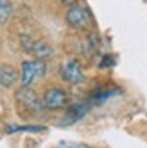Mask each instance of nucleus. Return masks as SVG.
Returning <instances> with one entry per match:
<instances>
[{
    "instance_id": "f257e3e1",
    "label": "nucleus",
    "mask_w": 147,
    "mask_h": 148,
    "mask_svg": "<svg viewBox=\"0 0 147 148\" xmlns=\"http://www.w3.org/2000/svg\"><path fill=\"white\" fill-rule=\"evenodd\" d=\"M45 75V62L41 59H34V61H24L20 66V80L22 86H31L36 79Z\"/></svg>"
},
{
    "instance_id": "f03ea898",
    "label": "nucleus",
    "mask_w": 147,
    "mask_h": 148,
    "mask_svg": "<svg viewBox=\"0 0 147 148\" xmlns=\"http://www.w3.org/2000/svg\"><path fill=\"white\" fill-rule=\"evenodd\" d=\"M90 22H92V16H90V11H88L85 5L74 4V5L68 7V11H67V23L70 27L85 29Z\"/></svg>"
},
{
    "instance_id": "7ed1b4c3",
    "label": "nucleus",
    "mask_w": 147,
    "mask_h": 148,
    "mask_svg": "<svg viewBox=\"0 0 147 148\" xmlns=\"http://www.w3.org/2000/svg\"><path fill=\"white\" fill-rule=\"evenodd\" d=\"M43 107L45 109H61L68 103V95L59 88H50L43 95Z\"/></svg>"
},
{
    "instance_id": "20e7f679",
    "label": "nucleus",
    "mask_w": 147,
    "mask_h": 148,
    "mask_svg": "<svg viewBox=\"0 0 147 148\" xmlns=\"http://www.w3.org/2000/svg\"><path fill=\"white\" fill-rule=\"evenodd\" d=\"M61 79L63 80H67L68 84H79L85 80V75H83V68L81 64L76 61V59H70L67 61L65 64L61 66Z\"/></svg>"
},
{
    "instance_id": "39448f33",
    "label": "nucleus",
    "mask_w": 147,
    "mask_h": 148,
    "mask_svg": "<svg viewBox=\"0 0 147 148\" xmlns=\"http://www.w3.org/2000/svg\"><path fill=\"white\" fill-rule=\"evenodd\" d=\"M22 47L27 50V52H31L34 57H38V59H41V61H45V59H50V56H52V48L47 45V43H43V41H33V39H29V38H22Z\"/></svg>"
},
{
    "instance_id": "423d86ee",
    "label": "nucleus",
    "mask_w": 147,
    "mask_h": 148,
    "mask_svg": "<svg viewBox=\"0 0 147 148\" xmlns=\"http://www.w3.org/2000/svg\"><path fill=\"white\" fill-rule=\"evenodd\" d=\"M16 100H18L20 103H24L25 107L31 109V111H40L41 105H43V102L38 98V95L31 89L29 86H24L22 89L16 93Z\"/></svg>"
},
{
    "instance_id": "0eeeda50",
    "label": "nucleus",
    "mask_w": 147,
    "mask_h": 148,
    "mask_svg": "<svg viewBox=\"0 0 147 148\" xmlns=\"http://www.w3.org/2000/svg\"><path fill=\"white\" fill-rule=\"evenodd\" d=\"M18 80V73L13 66L9 64H0V86L11 88L15 86V82Z\"/></svg>"
},
{
    "instance_id": "6e6552de",
    "label": "nucleus",
    "mask_w": 147,
    "mask_h": 148,
    "mask_svg": "<svg viewBox=\"0 0 147 148\" xmlns=\"http://www.w3.org/2000/svg\"><path fill=\"white\" fill-rule=\"evenodd\" d=\"M90 107H92L90 103H76V105H72V107L67 111L65 123H74V121L81 120L83 116H85V114L90 111Z\"/></svg>"
},
{
    "instance_id": "1a4fd4ad",
    "label": "nucleus",
    "mask_w": 147,
    "mask_h": 148,
    "mask_svg": "<svg viewBox=\"0 0 147 148\" xmlns=\"http://www.w3.org/2000/svg\"><path fill=\"white\" fill-rule=\"evenodd\" d=\"M13 13V5L9 0H0V23H6Z\"/></svg>"
},
{
    "instance_id": "9d476101",
    "label": "nucleus",
    "mask_w": 147,
    "mask_h": 148,
    "mask_svg": "<svg viewBox=\"0 0 147 148\" xmlns=\"http://www.w3.org/2000/svg\"><path fill=\"white\" fill-rule=\"evenodd\" d=\"M117 93H119L117 89H101V91H97V93L92 95V100L97 102V103H102V102H106L111 95H117Z\"/></svg>"
},
{
    "instance_id": "9b49d317",
    "label": "nucleus",
    "mask_w": 147,
    "mask_h": 148,
    "mask_svg": "<svg viewBox=\"0 0 147 148\" xmlns=\"http://www.w3.org/2000/svg\"><path fill=\"white\" fill-rule=\"evenodd\" d=\"M43 127H7V132H16V130H31V132H36L41 130Z\"/></svg>"
},
{
    "instance_id": "f8f14e48",
    "label": "nucleus",
    "mask_w": 147,
    "mask_h": 148,
    "mask_svg": "<svg viewBox=\"0 0 147 148\" xmlns=\"http://www.w3.org/2000/svg\"><path fill=\"white\" fill-rule=\"evenodd\" d=\"M58 148H90V146L83 143H61Z\"/></svg>"
},
{
    "instance_id": "ddd939ff",
    "label": "nucleus",
    "mask_w": 147,
    "mask_h": 148,
    "mask_svg": "<svg viewBox=\"0 0 147 148\" xmlns=\"http://www.w3.org/2000/svg\"><path fill=\"white\" fill-rule=\"evenodd\" d=\"M111 64H113V59H110V56H106L104 61L101 62V66H111Z\"/></svg>"
},
{
    "instance_id": "4468645a",
    "label": "nucleus",
    "mask_w": 147,
    "mask_h": 148,
    "mask_svg": "<svg viewBox=\"0 0 147 148\" xmlns=\"http://www.w3.org/2000/svg\"><path fill=\"white\" fill-rule=\"evenodd\" d=\"M59 2L65 5H74V4H77V0H59Z\"/></svg>"
}]
</instances>
